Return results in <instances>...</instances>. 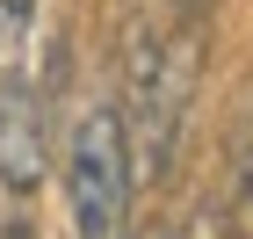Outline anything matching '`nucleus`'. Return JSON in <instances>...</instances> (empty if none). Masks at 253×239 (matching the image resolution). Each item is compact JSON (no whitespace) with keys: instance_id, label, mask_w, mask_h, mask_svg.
I'll return each mask as SVG.
<instances>
[{"instance_id":"1","label":"nucleus","mask_w":253,"mask_h":239,"mask_svg":"<svg viewBox=\"0 0 253 239\" xmlns=\"http://www.w3.org/2000/svg\"><path fill=\"white\" fill-rule=\"evenodd\" d=\"M195 73H203V22L195 15L137 29L130 73H123V131H130V152H137V181H152V189H167L181 167Z\"/></svg>"},{"instance_id":"2","label":"nucleus","mask_w":253,"mask_h":239,"mask_svg":"<svg viewBox=\"0 0 253 239\" xmlns=\"http://www.w3.org/2000/svg\"><path fill=\"white\" fill-rule=\"evenodd\" d=\"M130 203H137V152H130V131H123V109L94 101L65 145L73 239H130Z\"/></svg>"},{"instance_id":"3","label":"nucleus","mask_w":253,"mask_h":239,"mask_svg":"<svg viewBox=\"0 0 253 239\" xmlns=\"http://www.w3.org/2000/svg\"><path fill=\"white\" fill-rule=\"evenodd\" d=\"M29 22H37V0H0V189L15 203L37 196L43 181V80L29 58Z\"/></svg>"},{"instance_id":"4","label":"nucleus","mask_w":253,"mask_h":239,"mask_svg":"<svg viewBox=\"0 0 253 239\" xmlns=\"http://www.w3.org/2000/svg\"><path fill=\"white\" fill-rule=\"evenodd\" d=\"M210 7H217V0H167V15H195V22L210 15Z\"/></svg>"},{"instance_id":"5","label":"nucleus","mask_w":253,"mask_h":239,"mask_svg":"<svg viewBox=\"0 0 253 239\" xmlns=\"http://www.w3.org/2000/svg\"><path fill=\"white\" fill-rule=\"evenodd\" d=\"M0 239H37V232H29V218H22V203H15V218L0 225Z\"/></svg>"},{"instance_id":"6","label":"nucleus","mask_w":253,"mask_h":239,"mask_svg":"<svg viewBox=\"0 0 253 239\" xmlns=\"http://www.w3.org/2000/svg\"><path fill=\"white\" fill-rule=\"evenodd\" d=\"M145 239H174V232H167V225H159V232H145Z\"/></svg>"}]
</instances>
